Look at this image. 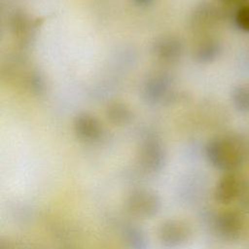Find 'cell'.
<instances>
[{"label":"cell","instance_id":"6","mask_svg":"<svg viewBox=\"0 0 249 249\" xmlns=\"http://www.w3.org/2000/svg\"><path fill=\"white\" fill-rule=\"evenodd\" d=\"M221 228L225 234L230 237L236 236L241 230V221L234 213H228L222 219Z\"/></svg>","mask_w":249,"mask_h":249},{"label":"cell","instance_id":"8","mask_svg":"<svg viewBox=\"0 0 249 249\" xmlns=\"http://www.w3.org/2000/svg\"><path fill=\"white\" fill-rule=\"evenodd\" d=\"M233 19L238 29L244 32H249V3L238 7Z\"/></svg>","mask_w":249,"mask_h":249},{"label":"cell","instance_id":"11","mask_svg":"<svg viewBox=\"0 0 249 249\" xmlns=\"http://www.w3.org/2000/svg\"><path fill=\"white\" fill-rule=\"evenodd\" d=\"M221 3H223L224 5H228V6H242L244 4L247 3L248 0H219Z\"/></svg>","mask_w":249,"mask_h":249},{"label":"cell","instance_id":"4","mask_svg":"<svg viewBox=\"0 0 249 249\" xmlns=\"http://www.w3.org/2000/svg\"><path fill=\"white\" fill-rule=\"evenodd\" d=\"M239 189V180L233 174L226 175L220 182L217 189V197L220 201L225 203L232 200Z\"/></svg>","mask_w":249,"mask_h":249},{"label":"cell","instance_id":"10","mask_svg":"<svg viewBox=\"0 0 249 249\" xmlns=\"http://www.w3.org/2000/svg\"><path fill=\"white\" fill-rule=\"evenodd\" d=\"M166 85L165 82L162 79H153L147 87V93L150 96V98H160V95H162L165 91Z\"/></svg>","mask_w":249,"mask_h":249},{"label":"cell","instance_id":"3","mask_svg":"<svg viewBox=\"0 0 249 249\" xmlns=\"http://www.w3.org/2000/svg\"><path fill=\"white\" fill-rule=\"evenodd\" d=\"M220 53V42L213 37H205L198 43L196 56L200 62H211L219 56Z\"/></svg>","mask_w":249,"mask_h":249},{"label":"cell","instance_id":"5","mask_svg":"<svg viewBox=\"0 0 249 249\" xmlns=\"http://www.w3.org/2000/svg\"><path fill=\"white\" fill-rule=\"evenodd\" d=\"M231 102L236 111L240 113L249 112V84H240L233 88Z\"/></svg>","mask_w":249,"mask_h":249},{"label":"cell","instance_id":"7","mask_svg":"<svg viewBox=\"0 0 249 249\" xmlns=\"http://www.w3.org/2000/svg\"><path fill=\"white\" fill-rule=\"evenodd\" d=\"M180 48L177 42H174L172 39L162 40L157 47V53L159 56L163 59H173L178 55Z\"/></svg>","mask_w":249,"mask_h":249},{"label":"cell","instance_id":"1","mask_svg":"<svg viewBox=\"0 0 249 249\" xmlns=\"http://www.w3.org/2000/svg\"><path fill=\"white\" fill-rule=\"evenodd\" d=\"M207 156L217 167L231 170L238 167L244 159L245 146L237 134H225L213 138L207 145Z\"/></svg>","mask_w":249,"mask_h":249},{"label":"cell","instance_id":"9","mask_svg":"<svg viewBox=\"0 0 249 249\" xmlns=\"http://www.w3.org/2000/svg\"><path fill=\"white\" fill-rule=\"evenodd\" d=\"M108 116L112 122H115L116 124H124L129 119V111L125 107L120 104H116L110 108Z\"/></svg>","mask_w":249,"mask_h":249},{"label":"cell","instance_id":"12","mask_svg":"<svg viewBox=\"0 0 249 249\" xmlns=\"http://www.w3.org/2000/svg\"><path fill=\"white\" fill-rule=\"evenodd\" d=\"M137 5H140V6H144V5H148L150 4L153 0H133Z\"/></svg>","mask_w":249,"mask_h":249},{"label":"cell","instance_id":"2","mask_svg":"<svg viewBox=\"0 0 249 249\" xmlns=\"http://www.w3.org/2000/svg\"><path fill=\"white\" fill-rule=\"evenodd\" d=\"M75 128L80 137L87 140H93L100 134L99 123L90 115H80L75 121Z\"/></svg>","mask_w":249,"mask_h":249}]
</instances>
